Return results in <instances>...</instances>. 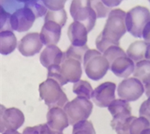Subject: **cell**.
I'll return each mask as SVG.
<instances>
[{
    "instance_id": "1",
    "label": "cell",
    "mask_w": 150,
    "mask_h": 134,
    "mask_svg": "<svg viewBox=\"0 0 150 134\" xmlns=\"http://www.w3.org/2000/svg\"><path fill=\"white\" fill-rule=\"evenodd\" d=\"M83 66L86 75L92 80H100L105 75L110 64L101 52L89 49L83 59Z\"/></svg>"
},
{
    "instance_id": "2",
    "label": "cell",
    "mask_w": 150,
    "mask_h": 134,
    "mask_svg": "<svg viewBox=\"0 0 150 134\" xmlns=\"http://www.w3.org/2000/svg\"><path fill=\"white\" fill-rule=\"evenodd\" d=\"M41 99L50 107H61L64 108L69 102L66 94L64 93L61 85L57 82L52 78H47L40 85L39 87Z\"/></svg>"
},
{
    "instance_id": "3",
    "label": "cell",
    "mask_w": 150,
    "mask_h": 134,
    "mask_svg": "<svg viewBox=\"0 0 150 134\" xmlns=\"http://www.w3.org/2000/svg\"><path fill=\"white\" fill-rule=\"evenodd\" d=\"M127 13L120 9H114L108 14V19L101 32V35L115 42H120V39L127 32L125 18Z\"/></svg>"
},
{
    "instance_id": "4",
    "label": "cell",
    "mask_w": 150,
    "mask_h": 134,
    "mask_svg": "<svg viewBox=\"0 0 150 134\" xmlns=\"http://www.w3.org/2000/svg\"><path fill=\"white\" fill-rule=\"evenodd\" d=\"M149 22H150V11L144 6H135L126 14L127 31L134 37H142L143 29Z\"/></svg>"
},
{
    "instance_id": "5",
    "label": "cell",
    "mask_w": 150,
    "mask_h": 134,
    "mask_svg": "<svg viewBox=\"0 0 150 134\" xmlns=\"http://www.w3.org/2000/svg\"><path fill=\"white\" fill-rule=\"evenodd\" d=\"M70 13L74 20L83 25L88 32L94 28L97 15L91 6V1L74 0L70 6Z\"/></svg>"
},
{
    "instance_id": "6",
    "label": "cell",
    "mask_w": 150,
    "mask_h": 134,
    "mask_svg": "<svg viewBox=\"0 0 150 134\" xmlns=\"http://www.w3.org/2000/svg\"><path fill=\"white\" fill-rule=\"evenodd\" d=\"M63 109L68 115L69 124L74 126L90 117L93 110V104L86 98L77 97L67 103Z\"/></svg>"
},
{
    "instance_id": "7",
    "label": "cell",
    "mask_w": 150,
    "mask_h": 134,
    "mask_svg": "<svg viewBox=\"0 0 150 134\" xmlns=\"http://www.w3.org/2000/svg\"><path fill=\"white\" fill-rule=\"evenodd\" d=\"M145 86L139 79L128 78L121 82L118 85L117 93L120 99L126 101H135L142 96Z\"/></svg>"
},
{
    "instance_id": "8",
    "label": "cell",
    "mask_w": 150,
    "mask_h": 134,
    "mask_svg": "<svg viewBox=\"0 0 150 134\" xmlns=\"http://www.w3.org/2000/svg\"><path fill=\"white\" fill-rule=\"evenodd\" d=\"M1 133L7 130H17L25 122V115L18 108H6L1 105Z\"/></svg>"
},
{
    "instance_id": "9",
    "label": "cell",
    "mask_w": 150,
    "mask_h": 134,
    "mask_svg": "<svg viewBox=\"0 0 150 134\" xmlns=\"http://www.w3.org/2000/svg\"><path fill=\"white\" fill-rule=\"evenodd\" d=\"M36 17L32 10L28 7L19 9L11 15L10 20L12 31L18 32H26L30 29L34 24Z\"/></svg>"
},
{
    "instance_id": "10",
    "label": "cell",
    "mask_w": 150,
    "mask_h": 134,
    "mask_svg": "<svg viewBox=\"0 0 150 134\" xmlns=\"http://www.w3.org/2000/svg\"><path fill=\"white\" fill-rule=\"evenodd\" d=\"M116 85L115 83L106 82L93 90L91 98L93 103L100 107H108L113 100H115V91Z\"/></svg>"
},
{
    "instance_id": "11",
    "label": "cell",
    "mask_w": 150,
    "mask_h": 134,
    "mask_svg": "<svg viewBox=\"0 0 150 134\" xmlns=\"http://www.w3.org/2000/svg\"><path fill=\"white\" fill-rule=\"evenodd\" d=\"M40 34L32 32L28 33L21 39L18 43V50L25 56H33L40 53L42 47Z\"/></svg>"
},
{
    "instance_id": "12",
    "label": "cell",
    "mask_w": 150,
    "mask_h": 134,
    "mask_svg": "<svg viewBox=\"0 0 150 134\" xmlns=\"http://www.w3.org/2000/svg\"><path fill=\"white\" fill-rule=\"evenodd\" d=\"M47 125L52 130L57 133H62V131L69 126V120L68 115L61 107L50 108L47 115Z\"/></svg>"
},
{
    "instance_id": "13",
    "label": "cell",
    "mask_w": 150,
    "mask_h": 134,
    "mask_svg": "<svg viewBox=\"0 0 150 134\" xmlns=\"http://www.w3.org/2000/svg\"><path fill=\"white\" fill-rule=\"evenodd\" d=\"M62 27L54 21H46L42 26L40 38L43 45L48 46H56L62 35Z\"/></svg>"
},
{
    "instance_id": "14",
    "label": "cell",
    "mask_w": 150,
    "mask_h": 134,
    "mask_svg": "<svg viewBox=\"0 0 150 134\" xmlns=\"http://www.w3.org/2000/svg\"><path fill=\"white\" fill-rule=\"evenodd\" d=\"M62 70L68 83H76L80 80L83 73L82 63L75 59L65 58L62 63Z\"/></svg>"
},
{
    "instance_id": "15",
    "label": "cell",
    "mask_w": 150,
    "mask_h": 134,
    "mask_svg": "<svg viewBox=\"0 0 150 134\" xmlns=\"http://www.w3.org/2000/svg\"><path fill=\"white\" fill-rule=\"evenodd\" d=\"M40 63L45 68L52 65H60L64 60V53L57 46H48L40 54Z\"/></svg>"
},
{
    "instance_id": "16",
    "label": "cell",
    "mask_w": 150,
    "mask_h": 134,
    "mask_svg": "<svg viewBox=\"0 0 150 134\" xmlns=\"http://www.w3.org/2000/svg\"><path fill=\"white\" fill-rule=\"evenodd\" d=\"M87 29L81 23L74 21L69 25L68 36L72 46L84 47L87 42Z\"/></svg>"
},
{
    "instance_id": "17",
    "label": "cell",
    "mask_w": 150,
    "mask_h": 134,
    "mask_svg": "<svg viewBox=\"0 0 150 134\" xmlns=\"http://www.w3.org/2000/svg\"><path fill=\"white\" fill-rule=\"evenodd\" d=\"M135 64L130 58L121 56L116 59L110 65V70L116 76L120 78H127L130 74L134 73Z\"/></svg>"
},
{
    "instance_id": "18",
    "label": "cell",
    "mask_w": 150,
    "mask_h": 134,
    "mask_svg": "<svg viewBox=\"0 0 150 134\" xmlns=\"http://www.w3.org/2000/svg\"><path fill=\"white\" fill-rule=\"evenodd\" d=\"M0 39V52L3 55H8L13 53L18 46L16 36L11 31L1 32Z\"/></svg>"
},
{
    "instance_id": "19",
    "label": "cell",
    "mask_w": 150,
    "mask_h": 134,
    "mask_svg": "<svg viewBox=\"0 0 150 134\" xmlns=\"http://www.w3.org/2000/svg\"><path fill=\"white\" fill-rule=\"evenodd\" d=\"M148 42L145 41H136L130 45L127 50V56L133 61L139 62L145 58V53Z\"/></svg>"
},
{
    "instance_id": "20",
    "label": "cell",
    "mask_w": 150,
    "mask_h": 134,
    "mask_svg": "<svg viewBox=\"0 0 150 134\" xmlns=\"http://www.w3.org/2000/svg\"><path fill=\"white\" fill-rule=\"evenodd\" d=\"M132 115L113 117L111 121V126L117 134H130V126L134 118Z\"/></svg>"
},
{
    "instance_id": "21",
    "label": "cell",
    "mask_w": 150,
    "mask_h": 134,
    "mask_svg": "<svg viewBox=\"0 0 150 134\" xmlns=\"http://www.w3.org/2000/svg\"><path fill=\"white\" fill-rule=\"evenodd\" d=\"M121 1H91V6L95 11L97 18H102L108 16L112 7L120 5Z\"/></svg>"
},
{
    "instance_id": "22",
    "label": "cell",
    "mask_w": 150,
    "mask_h": 134,
    "mask_svg": "<svg viewBox=\"0 0 150 134\" xmlns=\"http://www.w3.org/2000/svg\"><path fill=\"white\" fill-rule=\"evenodd\" d=\"M108 107L112 117L131 115V107L129 104V102L122 99L113 100Z\"/></svg>"
},
{
    "instance_id": "23",
    "label": "cell",
    "mask_w": 150,
    "mask_h": 134,
    "mask_svg": "<svg viewBox=\"0 0 150 134\" xmlns=\"http://www.w3.org/2000/svg\"><path fill=\"white\" fill-rule=\"evenodd\" d=\"M133 74L134 77L139 79L143 85L150 83V61L143 60L137 62Z\"/></svg>"
},
{
    "instance_id": "24",
    "label": "cell",
    "mask_w": 150,
    "mask_h": 134,
    "mask_svg": "<svg viewBox=\"0 0 150 134\" xmlns=\"http://www.w3.org/2000/svg\"><path fill=\"white\" fill-rule=\"evenodd\" d=\"M73 93L80 97H85L90 100L93 93V89L91 84L87 81L79 80L77 83H74Z\"/></svg>"
},
{
    "instance_id": "25",
    "label": "cell",
    "mask_w": 150,
    "mask_h": 134,
    "mask_svg": "<svg viewBox=\"0 0 150 134\" xmlns=\"http://www.w3.org/2000/svg\"><path fill=\"white\" fill-rule=\"evenodd\" d=\"M89 49H90L87 47V45L84 47H75L71 45L69 49H67V51L64 53V59H75L76 61H79L80 63H83L84 56Z\"/></svg>"
},
{
    "instance_id": "26",
    "label": "cell",
    "mask_w": 150,
    "mask_h": 134,
    "mask_svg": "<svg viewBox=\"0 0 150 134\" xmlns=\"http://www.w3.org/2000/svg\"><path fill=\"white\" fill-rule=\"evenodd\" d=\"M25 7L29 8L32 10L35 16L37 17H41L46 16L47 13V8L45 6L43 1L40 0H25Z\"/></svg>"
},
{
    "instance_id": "27",
    "label": "cell",
    "mask_w": 150,
    "mask_h": 134,
    "mask_svg": "<svg viewBox=\"0 0 150 134\" xmlns=\"http://www.w3.org/2000/svg\"><path fill=\"white\" fill-rule=\"evenodd\" d=\"M67 20V13L66 11L63 9L57 11L53 10H48L47 15L45 16L44 21H54L57 23L62 27H63Z\"/></svg>"
},
{
    "instance_id": "28",
    "label": "cell",
    "mask_w": 150,
    "mask_h": 134,
    "mask_svg": "<svg viewBox=\"0 0 150 134\" xmlns=\"http://www.w3.org/2000/svg\"><path fill=\"white\" fill-rule=\"evenodd\" d=\"M147 129H150V122L144 117H135L130 124V134H141Z\"/></svg>"
},
{
    "instance_id": "29",
    "label": "cell",
    "mask_w": 150,
    "mask_h": 134,
    "mask_svg": "<svg viewBox=\"0 0 150 134\" xmlns=\"http://www.w3.org/2000/svg\"><path fill=\"white\" fill-rule=\"evenodd\" d=\"M47 78H52L59 83L60 85H64L68 83L62 72V67L60 65H52L48 68Z\"/></svg>"
},
{
    "instance_id": "30",
    "label": "cell",
    "mask_w": 150,
    "mask_h": 134,
    "mask_svg": "<svg viewBox=\"0 0 150 134\" xmlns=\"http://www.w3.org/2000/svg\"><path fill=\"white\" fill-rule=\"evenodd\" d=\"M72 134H96L93 124L90 121L83 120L73 126Z\"/></svg>"
},
{
    "instance_id": "31",
    "label": "cell",
    "mask_w": 150,
    "mask_h": 134,
    "mask_svg": "<svg viewBox=\"0 0 150 134\" xmlns=\"http://www.w3.org/2000/svg\"><path fill=\"white\" fill-rule=\"evenodd\" d=\"M102 54L108 60L110 65L116 59L121 57V56H127V53H125L123 49L118 46H112V47H108Z\"/></svg>"
},
{
    "instance_id": "32",
    "label": "cell",
    "mask_w": 150,
    "mask_h": 134,
    "mask_svg": "<svg viewBox=\"0 0 150 134\" xmlns=\"http://www.w3.org/2000/svg\"><path fill=\"white\" fill-rule=\"evenodd\" d=\"M25 1H1L0 2L1 10L10 15H12L19 9L25 7Z\"/></svg>"
},
{
    "instance_id": "33",
    "label": "cell",
    "mask_w": 150,
    "mask_h": 134,
    "mask_svg": "<svg viewBox=\"0 0 150 134\" xmlns=\"http://www.w3.org/2000/svg\"><path fill=\"white\" fill-rule=\"evenodd\" d=\"M23 134H58L54 130H52L47 125L40 124L33 127H27L24 129Z\"/></svg>"
},
{
    "instance_id": "34",
    "label": "cell",
    "mask_w": 150,
    "mask_h": 134,
    "mask_svg": "<svg viewBox=\"0 0 150 134\" xmlns=\"http://www.w3.org/2000/svg\"><path fill=\"white\" fill-rule=\"evenodd\" d=\"M95 43H96L97 49H98V51L101 52V54H103L108 47H112V46H118V47H120V42H115L113 40H112V39H108V38H105V37L101 35V33H100L98 36L97 37Z\"/></svg>"
},
{
    "instance_id": "35",
    "label": "cell",
    "mask_w": 150,
    "mask_h": 134,
    "mask_svg": "<svg viewBox=\"0 0 150 134\" xmlns=\"http://www.w3.org/2000/svg\"><path fill=\"white\" fill-rule=\"evenodd\" d=\"M45 6L49 10H53V11H57V10H61L64 9V4L66 1L64 0H58V1H54V0H44L43 1Z\"/></svg>"
},
{
    "instance_id": "36",
    "label": "cell",
    "mask_w": 150,
    "mask_h": 134,
    "mask_svg": "<svg viewBox=\"0 0 150 134\" xmlns=\"http://www.w3.org/2000/svg\"><path fill=\"white\" fill-rule=\"evenodd\" d=\"M140 117H144L150 122V97L142 104L139 109Z\"/></svg>"
},
{
    "instance_id": "37",
    "label": "cell",
    "mask_w": 150,
    "mask_h": 134,
    "mask_svg": "<svg viewBox=\"0 0 150 134\" xmlns=\"http://www.w3.org/2000/svg\"><path fill=\"white\" fill-rule=\"evenodd\" d=\"M142 37L145 42L149 43L150 42V22H149L147 25H145L142 32Z\"/></svg>"
},
{
    "instance_id": "38",
    "label": "cell",
    "mask_w": 150,
    "mask_h": 134,
    "mask_svg": "<svg viewBox=\"0 0 150 134\" xmlns=\"http://www.w3.org/2000/svg\"><path fill=\"white\" fill-rule=\"evenodd\" d=\"M144 86H145V94H146V96H147L148 97H150V83L145 84V85H144Z\"/></svg>"
},
{
    "instance_id": "39",
    "label": "cell",
    "mask_w": 150,
    "mask_h": 134,
    "mask_svg": "<svg viewBox=\"0 0 150 134\" xmlns=\"http://www.w3.org/2000/svg\"><path fill=\"white\" fill-rule=\"evenodd\" d=\"M145 59L150 61V42L148 44L147 49H146V53H145Z\"/></svg>"
},
{
    "instance_id": "40",
    "label": "cell",
    "mask_w": 150,
    "mask_h": 134,
    "mask_svg": "<svg viewBox=\"0 0 150 134\" xmlns=\"http://www.w3.org/2000/svg\"><path fill=\"white\" fill-rule=\"evenodd\" d=\"M3 134H21L19 132L16 131V130H7V131L4 132Z\"/></svg>"
},
{
    "instance_id": "41",
    "label": "cell",
    "mask_w": 150,
    "mask_h": 134,
    "mask_svg": "<svg viewBox=\"0 0 150 134\" xmlns=\"http://www.w3.org/2000/svg\"><path fill=\"white\" fill-rule=\"evenodd\" d=\"M141 134H150V129H145Z\"/></svg>"
},
{
    "instance_id": "42",
    "label": "cell",
    "mask_w": 150,
    "mask_h": 134,
    "mask_svg": "<svg viewBox=\"0 0 150 134\" xmlns=\"http://www.w3.org/2000/svg\"><path fill=\"white\" fill-rule=\"evenodd\" d=\"M58 134H63V133H58Z\"/></svg>"
}]
</instances>
